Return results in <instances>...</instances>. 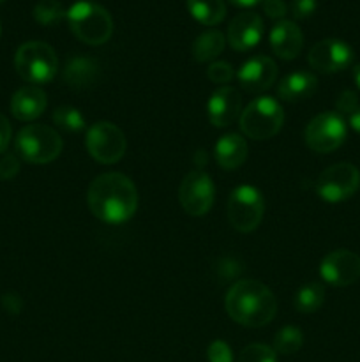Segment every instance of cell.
Segmentation results:
<instances>
[{"instance_id":"1","label":"cell","mask_w":360,"mask_h":362,"mask_svg":"<svg viewBox=\"0 0 360 362\" xmlns=\"http://www.w3.org/2000/svg\"><path fill=\"white\" fill-rule=\"evenodd\" d=\"M92 214L108 225L129 221L138 209V189L124 173H102L88 187Z\"/></svg>"},{"instance_id":"2","label":"cell","mask_w":360,"mask_h":362,"mask_svg":"<svg viewBox=\"0 0 360 362\" xmlns=\"http://www.w3.org/2000/svg\"><path fill=\"white\" fill-rule=\"evenodd\" d=\"M229 318L244 327H263L274 320L277 300L272 290L256 279H242L229 288L226 296Z\"/></svg>"},{"instance_id":"3","label":"cell","mask_w":360,"mask_h":362,"mask_svg":"<svg viewBox=\"0 0 360 362\" xmlns=\"http://www.w3.org/2000/svg\"><path fill=\"white\" fill-rule=\"evenodd\" d=\"M67 23L80 41L90 46H101L113 34L112 14L90 0L74 2L67 9Z\"/></svg>"},{"instance_id":"4","label":"cell","mask_w":360,"mask_h":362,"mask_svg":"<svg viewBox=\"0 0 360 362\" xmlns=\"http://www.w3.org/2000/svg\"><path fill=\"white\" fill-rule=\"evenodd\" d=\"M14 67L21 80L32 85L49 83L59 71V59L55 49L42 41H28L18 48L14 55Z\"/></svg>"},{"instance_id":"5","label":"cell","mask_w":360,"mask_h":362,"mask_svg":"<svg viewBox=\"0 0 360 362\" xmlns=\"http://www.w3.org/2000/svg\"><path fill=\"white\" fill-rule=\"evenodd\" d=\"M284 122V112L270 95H260L240 113V129L251 140L263 141L275 136Z\"/></svg>"},{"instance_id":"6","label":"cell","mask_w":360,"mask_h":362,"mask_svg":"<svg viewBox=\"0 0 360 362\" xmlns=\"http://www.w3.org/2000/svg\"><path fill=\"white\" fill-rule=\"evenodd\" d=\"M62 138L53 127L44 124L25 126L16 136V152L32 165H46L55 161L62 152Z\"/></svg>"},{"instance_id":"7","label":"cell","mask_w":360,"mask_h":362,"mask_svg":"<svg viewBox=\"0 0 360 362\" xmlns=\"http://www.w3.org/2000/svg\"><path fill=\"white\" fill-rule=\"evenodd\" d=\"M360 187V172L352 163L328 166L316 179V193L328 204H339L352 198Z\"/></svg>"},{"instance_id":"8","label":"cell","mask_w":360,"mask_h":362,"mask_svg":"<svg viewBox=\"0 0 360 362\" xmlns=\"http://www.w3.org/2000/svg\"><path fill=\"white\" fill-rule=\"evenodd\" d=\"M265 214V202L254 186H240L228 200V219L235 230L249 233L260 226Z\"/></svg>"},{"instance_id":"9","label":"cell","mask_w":360,"mask_h":362,"mask_svg":"<svg viewBox=\"0 0 360 362\" xmlns=\"http://www.w3.org/2000/svg\"><path fill=\"white\" fill-rule=\"evenodd\" d=\"M346 122L337 112H323L314 117L306 127V145L318 154H328L346 140Z\"/></svg>"},{"instance_id":"10","label":"cell","mask_w":360,"mask_h":362,"mask_svg":"<svg viewBox=\"0 0 360 362\" xmlns=\"http://www.w3.org/2000/svg\"><path fill=\"white\" fill-rule=\"evenodd\" d=\"M126 134L113 122H97L87 131V151L102 165H113L126 154Z\"/></svg>"},{"instance_id":"11","label":"cell","mask_w":360,"mask_h":362,"mask_svg":"<svg viewBox=\"0 0 360 362\" xmlns=\"http://www.w3.org/2000/svg\"><path fill=\"white\" fill-rule=\"evenodd\" d=\"M214 182L201 170H193L184 177L179 187V202L189 216H203L214 205Z\"/></svg>"},{"instance_id":"12","label":"cell","mask_w":360,"mask_h":362,"mask_svg":"<svg viewBox=\"0 0 360 362\" xmlns=\"http://www.w3.org/2000/svg\"><path fill=\"white\" fill-rule=\"evenodd\" d=\"M307 60L309 66L320 73H339L352 66L353 49L341 39H323L309 49Z\"/></svg>"},{"instance_id":"13","label":"cell","mask_w":360,"mask_h":362,"mask_svg":"<svg viewBox=\"0 0 360 362\" xmlns=\"http://www.w3.org/2000/svg\"><path fill=\"white\" fill-rule=\"evenodd\" d=\"M320 274L328 285L349 286L360 278V257L349 250L330 251L320 264Z\"/></svg>"},{"instance_id":"14","label":"cell","mask_w":360,"mask_h":362,"mask_svg":"<svg viewBox=\"0 0 360 362\" xmlns=\"http://www.w3.org/2000/svg\"><path fill=\"white\" fill-rule=\"evenodd\" d=\"M236 76L244 90L251 94H261L268 90L277 80V66L270 57L254 55L240 67Z\"/></svg>"},{"instance_id":"15","label":"cell","mask_w":360,"mask_h":362,"mask_svg":"<svg viewBox=\"0 0 360 362\" xmlns=\"http://www.w3.org/2000/svg\"><path fill=\"white\" fill-rule=\"evenodd\" d=\"M242 113V98L233 87H221L207 103V115L212 126L228 127Z\"/></svg>"},{"instance_id":"16","label":"cell","mask_w":360,"mask_h":362,"mask_svg":"<svg viewBox=\"0 0 360 362\" xmlns=\"http://www.w3.org/2000/svg\"><path fill=\"white\" fill-rule=\"evenodd\" d=\"M263 37V21L256 13H242L232 20L228 27L229 46L236 52L254 48Z\"/></svg>"},{"instance_id":"17","label":"cell","mask_w":360,"mask_h":362,"mask_svg":"<svg viewBox=\"0 0 360 362\" xmlns=\"http://www.w3.org/2000/svg\"><path fill=\"white\" fill-rule=\"evenodd\" d=\"M272 52L282 60H293L300 55L304 46V35L299 25L289 20H281L270 32Z\"/></svg>"},{"instance_id":"18","label":"cell","mask_w":360,"mask_h":362,"mask_svg":"<svg viewBox=\"0 0 360 362\" xmlns=\"http://www.w3.org/2000/svg\"><path fill=\"white\" fill-rule=\"evenodd\" d=\"M46 106H48V98L37 85L21 87L20 90L14 92L13 99H11V113L14 115V119L23 120V122L41 117Z\"/></svg>"},{"instance_id":"19","label":"cell","mask_w":360,"mask_h":362,"mask_svg":"<svg viewBox=\"0 0 360 362\" xmlns=\"http://www.w3.org/2000/svg\"><path fill=\"white\" fill-rule=\"evenodd\" d=\"M99 73V62L92 57L87 55H74L66 62L62 69V81L71 88H88L97 81Z\"/></svg>"},{"instance_id":"20","label":"cell","mask_w":360,"mask_h":362,"mask_svg":"<svg viewBox=\"0 0 360 362\" xmlns=\"http://www.w3.org/2000/svg\"><path fill=\"white\" fill-rule=\"evenodd\" d=\"M318 78L307 71H295L282 78L277 85V98L282 101L296 103L309 99L316 92Z\"/></svg>"},{"instance_id":"21","label":"cell","mask_w":360,"mask_h":362,"mask_svg":"<svg viewBox=\"0 0 360 362\" xmlns=\"http://www.w3.org/2000/svg\"><path fill=\"white\" fill-rule=\"evenodd\" d=\"M215 161L224 170H236L247 159V141L236 133H228L221 136L215 144Z\"/></svg>"},{"instance_id":"22","label":"cell","mask_w":360,"mask_h":362,"mask_svg":"<svg viewBox=\"0 0 360 362\" xmlns=\"http://www.w3.org/2000/svg\"><path fill=\"white\" fill-rule=\"evenodd\" d=\"M224 35L219 30H207L193 42V57L196 62H212L224 49Z\"/></svg>"},{"instance_id":"23","label":"cell","mask_w":360,"mask_h":362,"mask_svg":"<svg viewBox=\"0 0 360 362\" xmlns=\"http://www.w3.org/2000/svg\"><path fill=\"white\" fill-rule=\"evenodd\" d=\"M187 9L194 20L207 27L221 23L226 16V6L222 0H187Z\"/></svg>"},{"instance_id":"24","label":"cell","mask_w":360,"mask_h":362,"mask_svg":"<svg viewBox=\"0 0 360 362\" xmlns=\"http://www.w3.org/2000/svg\"><path fill=\"white\" fill-rule=\"evenodd\" d=\"M325 303V286L321 283H307L296 292L295 310L299 313H314L320 310Z\"/></svg>"},{"instance_id":"25","label":"cell","mask_w":360,"mask_h":362,"mask_svg":"<svg viewBox=\"0 0 360 362\" xmlns=\"http://www.w3.org/2000/svg\"><path fill=\"white\" fill-rule=\"evenodd\" d=\"M304 345V334L299 327L293 325H286L281 331L275 334L274 338V352L282 354V356H292V354L299 352Z\"/></svg>"},{"instance_id":"26","label":"cell","mask_w":360,"mask_h":362,"mask_svg":"<svg viewBox=\"0 0 360 362\" xmlns=\"http://www.w3.org/2000/svg\"><path fill=\"white\" fill-rule=\"evenodd\" d=\"M67 16V11L64 9L59 0H39L34 7V18L42 27H53L59 25Z\"/></svg>"},{"instance_id":"27","label":"cell","mask_w":360,"mask_h":362,"mask_svg":"<svg viewBox=\"0 0 360 362\" xmlns=\"http://www.w3.org/2000/svg\"><path fill=\"white\" fill-rule=\"evenodd\" d=\"M52 119L55 126H59L64 131H69V133H76L85 127L83 115H81L80 110L73 108V106H60L53 112Z\"/></svg>"},{"instance_id":"28","label":"cell","mask_w":360,"mask_h":362,"mask_svg":"<svg viewBox=\"0 0 360 362\" xmlns=\"http://www.w3.org/2000/svg\"><path fill=\"white\" fill-rule=\"evenodd\" d=\"M236 362H277V354L270 346L253 343V345H247L240 352Z\"/></svg>"},{"instance_id":"29","label":"cell","mask_w":360,"mask_h":362,"mask_svg":"<svg viewBox=\"0 0 360 362\" xmlns=\"http://www.w3.org/2000/svg\"><path fill=\"white\" fill-rule=\"evenodd\" d=\"M208 80L214 81V83H228V81L233 80L235 76V71L229 66L228 62H212L207 69Z\"/></svg>"},{"instance_id":"30","label":"cell","mask_w":360,"mask_h":362,"mask_svg":"<svg viewBox=\"0 0 360 362\" xmlns=\"http://www.w3.org/2000/svg\"><path fill=\"white\" fill-rule=\"evenodd\" d=\"M335 108H337L339 115H352L353 112L360 108L359 106V94L353 90H344L341 92V95L335 101Z\"/></svg>"},{"instance_id":"31","label":"cell","mask_w":360,"mask_h":362,"mask_svg":"<svg viewBox=\"0 0 360 362\" xmlns=\"http://www.w3.org/2000/svg\"><path fill=\"white\" fill-rule=\"evenodd\" d=\"M208 362H233V352L228 346V343L215 339L207 350Z\"/></svg>"},{"instance_id":"32","label":"cell","mask_w":360,"mask_h":362,"mask_svg":"<svg viewBox=\"0 0 360 362\" xmlns=\"http://www.w3.org/2000/svg\"><path fill=\"white\" fill-rule=\"evenodd\" d=\"M316 7L318 0H292L289 4V9H292L295 20H307L309 16H313Z\"/></svg>"},{"instance_id":"33","label":"cell","mask_w":360,"mask_h":362,"mask_svg":"<svg viewBox=\"0 0 360 362\" xmlns=\"http://www.w3.org/2000/svg\"><path fill=\"white\" fill-rule=\"evenodd\" d=\"M20 172V159L16 154H6L0 159V179L11 180Z\"/></svg>"},{"instance_id":"34","label":"cell","mask_w":360,"mask_h":362,"mask_svg":"<svg viewBox=\"0 0 360 362\" xmlns=\"http://www.w3.org/2000/svg\"><path fill=\"white\" fill-rule=\"evenodd\" d=\"M261 7L270 20H284L286 13H288V6L284 0H261Z\"/></svg>"},{"instance_id":"35","label":"cell","mask_w":360,"mask_h":362,"mask_svg":"<svg viewBox=\"0 0 360 362\" xmlns=\"http://www.w3.org/2000/svg\"><path fill=\"white\" fill-rule=\"evenodd\" d=\"M11 134H13V129H11L9 120H7L6 115L0 113V154H4L6 148L9 147Z\"/></svg>"},{"instance_id":"36","label":"cell","mask_w":360,"mask_h":362,"mask_svg":"<svg viewBox=\"0 0 360 362\" xmlns=\"http://www.w3.org/2000/svg\"><path fill=\"white\" fill-rule=\"evenodd\" d=\"M2 304L7 311H11V313H14V315L20 313L21 299L16 296V293H6L2 299Z\"/></svg>"},{"instance_id":"37","label":"cell","mask_w":360,"mask_h":362,"mask_svg":"<svg viewBox=\"0 0 360 362\" xmlns=\"http://www.w3.org/2000/svg\"><path fill=\"white\" fill-rule=\"evenodd\" d=\"M349 126H352L353 131H356L360 134V108L349 115Z\"/></svg>"},{"instance_id":"38","label":"cell","mask_w":360,"mask_h":362,"mask_svg":"<svg viewBox=\"0 0 360 362\" xmlns=\"http://www.w3.org/2000/svg\"><path fill=\"white\" fill-rule=\"evenodd\" d=\"M232 4H235V6L239 7H253L256 6V4H260L261 0H229Z\"/></svg>"},{"instance_id":"39","label":"cell","mask_w":360,"mask_h":362,"mask_svg":"<svg viewBox=\"0 0 360 362\" xmlns=\"http://www.w3.org/2000/svg\"><path fill=\"white\" fill-rule=\"evenodd\" d=\"M353 78H355L356 87L360 88V64H359V66H355V69H353Z\"/></svg>"},{"instance_id":"40","label":"cell","mask_w":360,"mask_h":362,"mask_svg":"<svg viewBox=\"0 0 360 362\" xmlns=\"http://www.w3.org/2000/svg\"><path fill=\"white\" fill-rule=\"evenodd\" d=\"M2 2H6V0H0V4H2Z\"/></svg>"}]
</instances>
